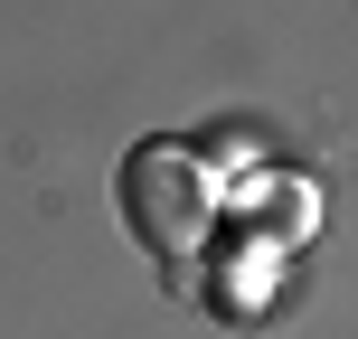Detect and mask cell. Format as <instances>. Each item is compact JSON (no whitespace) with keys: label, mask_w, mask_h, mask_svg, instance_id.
Instances as JSON below:
<instances>
[{"label":"cell","mask_w":358,"mask_h":339,"mask_svg":"<svg viewBox=\"0 0 358 339\" xmlns=\"http://www.w3.org/2000/svg\"><path fill=\"white\" fill-rule=\"evenodd\" d=\"M123 217H132V236H142L151 254H189L198 236L217 226V189H208V170L179 142H142L123 161Z\"/></svg>","instance_id":"obj_1"}]
</instances>
